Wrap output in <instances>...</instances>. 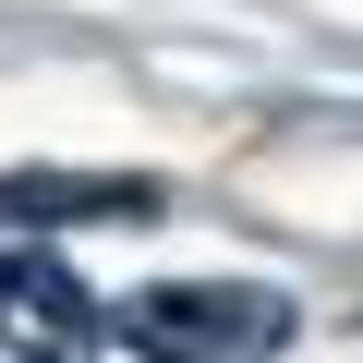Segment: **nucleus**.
I'll list each match as a JSON object with an SVG mask.
<instances>
[{"label": "nucleus", "mask_w": 363, "mask_h": 363, "mask_svg": "<svg viewBox=\"0 0 363 363\" xmlns=\"http://www.w3.org/2000/svg\"><path fill=\"white\" fill-rule=\"evenodd\" d=\"M157 182H121V169H13L0 182V230H49V218H145Z\"/></svg>", "instance_id": "obj_3"}, {"label": "nucleus", "mask_w": 363, "mask_h": 363, "mask_svg": "<svg viewBox=\"0 0 363 363\" xmlns=\"http://www.w3.org/2000/svg\"><path fill=\"white\" fill-rule=\"evenodd\" d=\"M109 303H85V279L61 255H0V351L13 363H97Z\"/></svg>", "instance_id": "obj_2"}, {"label": "nucleus", "mask_w": 363, "mask_h": 363, "mask_svg": "<svg viewBox=\"0 0 363 363\" xmlns=\"http://www.w3.org/2000/svg\"><path fill=\"white\" fill-rule=\"evenodd\" d=\"M109 339L145 351V363H267L291 339V303L255 291V279H169V291L109 303Z\"/></svg>", "instance_id": "obj_1"}]
</instances>
